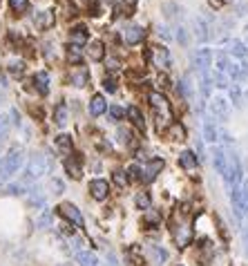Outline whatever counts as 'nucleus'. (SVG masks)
<instances>
[{
	"mask_svg": "<svg viewBox=\"0 0 248 266\" xmlns=\"http://www.w3.org/2000/svg\"><path fill=\"white\" fill-rule=\"evenodd\" d=\"M36 27L38 30H50L52 25H54V12L52 9H45V12H38L36 18H34Z\"/></svg>",
	"mask_w": 248,
	"mask_h": 266,
	"instance_id": "obj_14",
	"label": "nucleus"
},
{
	"mask_svg": "<svg viewBox=\"0 0 248 266\" xmlns=\"http://www.w3.org/2000/svg\"><path fill=\"white\" fill-rule=\"evenodd\" d=\"M54 146H56V150H58L60 154H72V148H74V141H72V137L70 134H58V137L54 139Z\"/></svg>",
	"mask_w": 248,
	"mask_h": 266,
	"instance_id": "obj_16",
	"label": "nucleus"
},
{
	"mask_svg": "<svg viewBox=\"0 0 248 266\" xmlns=\"http://www.w3.org/2000/svg\"><path fill=\"white\" fill-rule=\"evenodd\" d=\"M210 52L208 50H199L194 54V67L199 70V74H208V67H210Z\"/></svg>",
	"mask_w": 248,
	"mask_h": 266,
	"instance_id": "obj_12",
	"label": "nucleus"
},
{
	"mask_svg": "<svg viewBox=\"0 0 248 266\" xmlns=\"http://www.w3.org/2000/svg\"><path fill=\"white\" fill-rule=\"evenodd\" d=\"M34 88L38 90V94H42V96L50 92V76H47V72H36V76H34Z\"/></svg>",
	"mask_w": 248,
	"mask_h": 266,
	"instance_id": "obj_18",
	"label": "nucleus"
},
{
	"mask_svg": "<svg viewBox=\"0 0 248 266\" xmlns=\"http://www.w3.org/2000/svg\"><path fill=\"white\" fill-rule=\"evenodd\" d=\"M106 110H108V101L103 99L101 94H94L92 99H90V114H92V117H101Z\"/></svg>",
	"mask_w": 248,
	"mask_h": 266,
	"instance_id": "obj_13",
	"label": "nucleus"
},
{
	"mask_svg": "<svg viewBox=\"0 0 248 266\" xmlns=\"http://www.w3.org/2000/svg\"><path fill=\"white\" fill-rule=\"evenodd\" d=\"M172 239L179 248H186L192 241V228H190V224L186 219H179L172 224Z\"/></svg>",
	"mask_w": 248,
	"mask_h": 266,
	"instance_id": "obj_2",
	"label": "nucleus"
},
{
	"mask_svg": "<svg viewBox=\"0 0 248 266\" xmlns=\"http://www.w3.org/2000/svg\"><path fill=\"white\" fill-rule=\"evenodd\" d=\"M126 114H128V119L132 121V125H134L139 132H146V117H143V112L136 108V105H130Z\"/></svg>",
	"mask_w": 248,
	"mask_h": 266,
	"instance_id": "obj_11",
	"label": "nucleus"
},
{
	"mask_svg": "<svg viewBox=\"0 0 248 266\" xmlns=\"http://www.w3.org/2000/svg\"><path fill=\"white\" fill-rule=\"evenodd\" d=\"M143 221H146L148 226H159L161 224V212L159 210H154V208H150V210H146V215H143Z\"/></svg>",
	"mask_w": 248,
	"mask_h": 266,
	"instance_id": "obj_25",
	"label": "nucleus"
},
{
	"mask_svg": "<svg viewBox=\"0 0 248 266\" xmlns=\"http://www.w3.org/2000/svg\"><path fill=\"white\" fill-rule=\"evenodd\" d=\"M230 96H232V101L240 105V88H230Z\"/></svg>",
	"mask_w": 248,
	"mask_h": 266,
	"instance_id": "obj_41",
	"label": "nucleus"
},
{
	"mask_svg": "<svg viewBox=\"0 0 248 266\" xmlns=\"http://www.w3.org/2000/svg\"><path fill=\"white\" fill-rule=\"evenodd\" d=\"M68 61L72 63V65H80V63H83V56H80L78 47H74V45L68 47Z\"/></svg>",
	"mask_w": 248,
	"mask_h": 266,
	"instance_id": "obj_29",
	"label": "nucleus"
},
{
	"mask_svg": "<svg viewBox=\"0 0 248 266\" xmlns=\"http://www.w3.org/2000/svg\"><path fill=\"white\" fill-rule=\"evenodd\" d=\"M103 88L108 92H116V81H114L112 76H106V79H103Z\"/></svg>",
	"mask_w": 248,
	"mask_h": 266,
	"instance_id": "obj_38",
	"label": "nucleus"
},
{
	"mask_svg": "<svg viewBox=\"0 0 248 266\" xmlns=\"http://www.w3.org/2000/svg\"><path fill=\"white\" fill-rule=\"evenodd\" d=\"M118 141L123 143V146H128V148H136V139H134V134H132V130L130 128H118Z\"/></svg>",
	"mask_w": 248,
	"mask_h": 266,
	"instance_id": "obj_20",
	"label": "nucleus"
},
{
	"mask_svg": "<svg viewBox=\"0 0 248 266\" xmlns=\"http://www.w3.org/2000/svg\"><path fill=\"white\" fill-rule=\"evenodd\" d=\"M197 154L192 152V150H184V152L179 154V166L184 168V170H194L197 168Z\"/></svg>",
	"mask_w": 248,
	"mask_h": 266,
	"instance_id": "obj_15",
	"label": "nucleus"
},
{
	"mask_svg": "<svg viewBox=\"0 0 248 266\" xmlns=\"http://www.w3.org/2000/svg\"><path fill=\"white\" fill-rule=\"evenodd\" d=\"M65 172L72 177V179H76L78 181L80 177H83V157L80 154H76V152H72L68 159H65Z\"/></svg>",
	"mask_w": 248,
	"mask_h": 266,
	"instance_id": "obj_6",
	"label": "nucleus"
},
{
	"mask_svg": "<svg viewBox=\"0 0 248 266\" xmlns=\"http://www.w3.org/2000/svg\"><path fill=\"white\" fill-rule=\"evenodd\" d=\"M134 204H136V208H141V210H150V208H152V199H150V195H148V192H139V195L134 197Z\"/></svg>",
	"mask_w": 248,
	"mask_h": 266,
	"instance_id": "obj_27",
	"label": "nucleus"
},
{
	"mask_svg": "<svg viewBox=\"0 0 248 266\" xmlns=\"http://www.w3.org/2000/svg\"><path fill=\"white\" fill-rule=\"evenodd\" d=\"M166 134H168V139H172V141H184V139H186V128L174 121V123L166 130Z\"/></svg>",
	"mask_w": 248,
	"mask_h": 266,
	"instance_id": "obj_22",
	"label": "nucleus"
},
{
	"mask_svg": "<svg viewBox=\"0 0 248 266\" xmlns=\"http://www.w3.org/2000/svg\"><path fill=\"white\" fill-rule=\"evenodd\" d=\"M88 190H90V197H92L94 201H106L110 197V183L106 179H92Z\"/></svg>",
	"mask_w": 248,
	"mask_h": 266,
	"instance_id": "obj_5",
	"label": "nucleus"
},
{
	"mask_svg": "<svg viewBox=\"0 0 248 266\" xmlns=\"http://www.w3.org/2000/svg\"><path fill=\"white\" fill-rule=\"evenodd\" d=\"M212 112L217 114V117L224 119V117L228 114V103H226L224 99H214V101H212Z\"/></svg>",
	"mask_w": 248,
	"mask_h": 266,
	"instance_id": "obj_28",
	"label": "nucleus"
},
{
	"mask_svg": "<svg viewBox=\"0 0 248 266\" xmlns=\"http://www.w3.org/2000/svg\"><path fill=\"white\" fill-rule=\"evenodd\" d=\"M54 123L58 125V128H63L65 123H68V105L65 103H58L54 110Z\"/></svg>",
	"mask_w": 248,
	"mask_h": 266,
	"instance_id": "obj_23",
	"label": "nucleus"
},
{
	"mask_svg": "<svg viewBox=\"0 0 248 266\" xmlns=\"http://www.w3.org/2000/svg\"><path fill=\"white\" fill-rule=\"evenodd\" d=\"M112 181L116 183L118 188H126L128 183H130V181H128V175H126V170H114V172H112Z\"/></svg>",
	"mask_w": 248,
	"mask_h": 266,
	"instance_id": "obj_31",
	"label": "nucleus"
},
{
	"mask_svg": "<svg viewBox=\"0 0 248 266\" xmlns=\"http://www.w3.org/2000/svg\"><path fill=\"white\" fill-rule=\"evenodd\" d=\"M242 206H244V212H248V183H244L242 188Z\"/></svg>",
	"mask_w": 248,
	"mask_h": 266,
	"instance_id": "obj_39",
	"label": "nucleus"
},
{
	"mask_svg": "<svg viewBox=\"0 0 248 266\" xmlns=\"http://www.w3.org/2000/svg\"><path fill=\"white\" fill-rule=\"evenodd\" d=\"M230 54L237 59H246L248 56V47L242 41H230Z\"/></svg>",
	"mask_w": 248,
	"mask_h": 266,
	"instance_id": "obj_24",
	"label": "nucleus"
},
{
	"mask_svg": "<svg viewBox=\"0 0 248 266\" xmlns=\"http://www.w3.org/2000/svg\"><path fill=\"white\" fill-rule=\"evenodd\" d=\"M18 166H20V152H16V150H12V152L7 154V157L0 161V172H2L4 177L12 175V172L18 170Z\"/></svg>",
	"mask_w": 248,
	"mask_h": 266,
	"instance_id": "obj_8",
	"label": "nucleus"
},
{
	"mask_svg": "<svg viewBox=\"0 0 248 266\" xmlns=\"http://www.w3.org/2000/svg\"><path fill=\"white\" fill-rule=\"evenodd\" d=\"M159 85H161V88H166V85H168V79H166V76H159Z\"/></svg>",
	"mask_w": 248,
	"mask_h": 266,
	"instance_id": "obj_46",
	"label": "nucleus"
},
{
	"mask_svg": "<svg viewBox=\"0 0 248 266\" xmlns=\"http://www.w3.org/2000/svg\"><path fill=\"white\" fill-rule=\"evenodd\" d=\"M123 36H126L128 45H139L143 38H146V30H143V27H139V25H130V27H126Z\"/></svg>",
	"mask_w": 248,
	"mask_h": 266,
	"instance_id": "obj_9",
	"label": "nucleus"
},
{
	"mask_svg": "<svg viewBox=\"0 0 248 266\" xmlns=\"http://www.w3.org/2000/svg\"><path fill=\"white\" fill-rule=\"evenodd\" d=\"M70 41H72V45L74 47H85L88 45V27L85 25H76L74 30H72V34H70Z\"/></svg>",
	"mask_w": 248,
	"mask_h": 266,
	"instance_id": "obj_10",
	"label": "nucleus"
},
{
	"mask_svg": "<svg viewBox=\"0 0 248 266\" xmlns=\"http://www.w3.org/2000/svg\"><path fill=\"white\" fill-rule=\"evenodd\" d=\"M9 7L16 14H25L30 9V0H9Z\"/></svg>",
	"mask_w": 248,
	"mask_h": 266,
	"instance_id": "obj_30",
	"label": "nucleus"
},
{
	"mask_svg": "<svg viewBox=\"0 0 248 266\" xmlns=\"http://www.w3.org/2000/svg\"><path fill=\"white\" fill-rule=\"evenodd\" d=\"M30 172H32V175H42V172H45V161H42V159L40 157H36L34 159V161H32V166H30Z\"/></svg>",
	"mask_w": 248,
	"mask_h": 266,
	"instance_id": "obj_33",
	"label": "nucleus"
},
{
	"mask_svg": "<svg viewBox=\"0 0 248 266\" xmlns=\"http://www.w3.org/2000/svg\"><path fill=\"white\" fill-rule=\"evenodd\" d=\"M179 266H181V264H179Z\"/></svg>",
	"mask_w": 248,
	"mask_h": 266,
	"instance_id": "obj_48",
	"label": "nucleus"
},
{
	"mask_svg": "<svg viewBox=\"0 0 248 266\" xmlns=\"http://www.w3.org/2000/svg\"><path fill=\"white\" fill-rule=\"evenodd\" d=\"M88 54L92 61H103V56H106V47H103L101 41H92L88 45Z\"/></svg>",
	"mask_w": 248,
	"mask_h": 266,
	"instance_id": "obj_19",
	"label": "nucleus"
},
{
	"mask_svg": "<svg viewBox=\"0 0 248 266\" xmlns=\"http://www.w3.org/2000/svg\"><path fill=\"white\" fill-rule=\"evenodd\" d=\"M164 166H166V161L164 159H150L148 161V166L143 168V177H141V181H146V183H150V181H154L156 177H159V172L164 170Z\"/></svg>",
	"mask_w": 248,
	"mask_h": 266,
	"instance_id": "obj_7",
	"label": "nucleus"
},
{
	"mask_svg": "<svg viewBox=\"0 0 248 266\" xmlns=\"http://www.w3.org/2000/svg\"><path fill=\"white\" fill-rule=\"evenodd\" d=\"M148 101H150L152 110H154L156 130H159V132H166V130H168L170 125L174 123V121H172V110H170L168 99H166V96L161 94V92H150Z\"/></svg>",
	"mask_w": 248,
	"mask_h": 266,
	"instance_id": "obj_1",
	"label": "nucleus"
},
{
	"mask_svg": "<svg viewBox=\"0 0 248 266\" xmlns=\"http://www.w3.org/2000/svg\"><path fill=\"white\" fill-rule=\"evenodd\" d=\"M148 59H152V65H156L159 70H168L170 63H172V59H170V52L166 50V47H161V45L152 47V50L148 52Z\"/></svg>",
	"mask_w": 248,
	"mask_h": 266,
	"instance_id": "obj_4",
	"label": "nucleus"
},
{
	"mask_svg": "<svg viewBox=\"0 0 248 266\" xmlns=\"http://www.w3.org/2000/svg\"><path fill=\"white\" fill-rule=\"evenodd\" d=\"M177 38H179V43H186V32H184V27H177Z\"/></svg>",
	"mask_w": 248,
	"mask_h": 266,
	"instance_id": "obj_44",
	"label": "nucleus"
},
{
	"mask_svg": "<svg viewBox=\"0 0 248 266\" xmlns=\"http://www.w3.org/2000/svg\"><path fill=\"white\" fill-rule=\"evenodd\" d=\"M9 74H12V76H22V74H25V63H22V61H12V63H9Z\"/></svg>",
	"mask_w": 248,
	"mask_h": 266,
	"instance_id": "obj_32",
	"label": "nucleus"
},
{
	"mask_svg": "<svg viewBox=\"0 0 248 266\" xmlns=\"http://www.w3.org/2000/svg\"><path fill=\"white\" fill-rule=\"evenodd\" d=\"M90 81V72L88 70H78V72H72L70 76V83L74 88H85V83Z\"/></svg>",
	"mask_w": 248,
	"mask_h": 266,
	"instance_id": "obj_21",
	"label": "nucleus"
},
{
	"mask_svg": "<svg viewBox=\"0 0 248 266\" xmlns=\"http://www.w3.org/2000/svg\"><path fill=\"white\" fill-rule=\"evenodd\" d=\"M108 67H110V70H118L121 65H118V61H116V59H108Z\"/></svg>",
	"mask_w": 248,
	"mask_h": 266,
	"instance_id": "obj_43",
	"label": "nucleus"
},
{
	"mask_svg": "<svg viewBox=\"0 0 248 266\" xmlns=\"http://www.w3.org/2000/svg\"><path fill=\"white\" fill-rule=\"evenodd\" d=\"M7 132H9V121L0 114V139H4L7 137Z\"/></svg>",
	"mask_w": 248,
	"mask_h": 266,
	"instance_id": "obj_37",
	"label": "nucleus"
},
{
	"mask_svg": "<svg viewBox=\"0 0 248 266\" xmlns=\"http://www.w3.org/2000/svg\"><path fill=\"white\" fill-rule=\"evenodd\" d=\"M103 3H108V5H112V3H114V0H103Z\"/></svg>",
	"mask_w": 248,
	"mask_h": 266,
	"instance_id": "obj_47",
	"label": "nucleus"
},
{
	"mask_svg": "<svg viewBox=\"0 0 248 266\" xmlns=\"http://www.w3.org/2000/svg\"><path fill=\"white\" fill-rule=\"evenodd\" d=\"M204 134H206L208 141H214V139H217V137H214V134H217V132H214V125L210 123V121H206V123H204Z\"/></svg>",
	"mask_w": 248,
	"mask_h": 266,
	"instance_id": "obj_35",
	"label": "nucleus"
},
{
	"mask_svg": "<svg viewBox=\"0 0 248 266\" xmlns=\"http://www.w3.org/2000/svg\"><path fill=\"white\" fill-rule=\"evenodd\" d=\"M121 5H123V9H126V14H130V12H134L136 0H121Z\"/></svg>",
	"mask_w": 248,
	"mask_h": 266,
	"instance_id": "obj_40",
	"label": "nucleus"
},
{
	"mask_svg": "<svg viewBox=\"0 0 248 266\" xmlns=\"http://www.w3.org/2000/svg\"><path fill=\"white\" fill-rule=\"evenodd\" d=\"M148 255H150V259L154 264H164L166 259H168V253H166V248H161L159 244H148Z\"/></svg>",
	"mask_w": 248,
	"mask_h": 266,
	"instance_id": "obj_17",
	"label": "nucleus"
},
{
	"mask_svg": "<svg viewBox=\"0 0 248 266\" xmlns=\"http://www.w3.org/2000/svg\"><path fill=\"white\" fill-rule=\"evenodd\" d=\"M58 215L63 217L68 224H72V226H76V228H83V215H80V210L76 208L74 204H70V201H65V204H60L58 206Z\"/></svg>",
	"mask_w": 248,
	"mask_h": 266,
	"instance_id": "obj_3",
	"label": "nucleus"
},
{
	"mask_svg": "<svg viewBox=\"0 0 248 266\" xmlns=\"http://www.w3.org/2000/svg\"><path fill=\"white\" fill-rule=\"evenodd\" d=\"M212 81H214V85H219V88H228V79H226V74H222V72H214Z\"/></svg>",
	"mask_w": 248,
	"mask_h": 266,
	"instance_id": "obj_36",
	"label": "nucleus"
},
{
	"mask_svg": "<svg viewBox=\"0 0 248 266\" xmlns=\"http://www.w3.org/2000/svg\"><path fill=\"white\" fill-rule=\"evenodd\" d=\"M108 112H110V119H112V121H121L123 117H126V110L118 108V105H112Z\"/></svg>",
	"mask_w": 248,
	"mask_h": 266,
	"instance_id": "obj_34",
	"label": "nucleus"
},
{
	"mask_svg": "<svg viewBox=\"0 0 248 266\" xmlns=\"http://www.w3.org/2000/svg\"><path fill=\"white\" fill-rule=\"evenodd\" d=\"M90 14H92V16H98V14H101V12H98V5L96 3L90 5Z\"/></svg>",
	"mask_w": 248,
	"mask_h": 266,
	"instance_id": "obj_45",
	"label": "nucleus"
},
{
	"mask_svg": "<svg viewBox=\"0 0 248 266\" xmlns=\"http://www.w3.org/2000/svg\"><path fill=\"white\" fill-rule=\"evenodd\" d=\"M208 5H210L212 9H222L224 7V0H208Z\"/></svg>",
	"mask_w": 248,
	"mask_h": 266,
	"instance_id": "obj_42",
	"label": "nucleus"
},
{
	"mask_svg": "<svg viewBox=\"0 0 248 266\" xmlns=\"http://www.w3.org/2000/svg\"><path fill=\"white\" fill-rule=\"evenodd\" d=\"M126 175H128V181H141L143 168L139 166V163H130V166H128V170H126Z\"/></svg>",
	"mask_w": 248,
	"mask_h": 266,
	"instance_id": "obj_26",
	"label": "nucleus"
}]
</instances>
